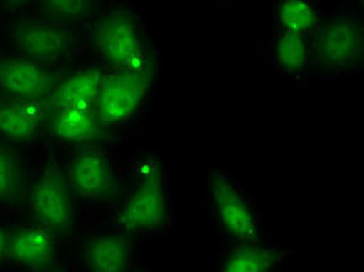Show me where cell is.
Wrapping results in <instances>:
<instances>
[{
	"instance_id": "obj_1",
	"label": "cell",
	"mask_w": 364,
	"mask_h": 272,
	"mask_svg": "<svg viewBox=\"0 0 364 272\" xmlns=\"http://www.w3.org/2000/svg\"><path fill=\"white\" fill-rule=\"evenodd\" d=\"M30 207L38 226L53 235H68L75 224L70 184L64 173L52 165L43 171L30 192Z\"/></svg>"
},
{
	"instance_id": "obj_2",
	"label": "cell",
	"mask_w": 364,
	"mask_h": 272,
	"mask_svg": "<svg viewBox=\"0 0 364 272\" xmlns=\"http://www.w3.org/2000/svg\"><path fill=\"white\" fill-rule=\"evenodd\" d=\"M151 77V69L140 65L106 78L94 104L98 121L106 128L131 119L150 90Z\"/></svg>"
},
{
	"instance_id": "obj_3",
	"label": "cell",
	"mask_w": 364,
	"mask_h": 272,
	"mask_svg": "<svg viewBox=\"0 0 364 272\" xmlns=\"http://www.w3.org/2000/svg\"><path fill=\"white\" fill-rule=\"evenodd\" d=\"M94 44L107 62L122 70L142 65V40L134 18L127 11H114L98 19Z\"/></svg>"
},
{
	"instance_id": "obj_4",
	"label": "cell",
	"mask_w": 364,
	"mask_h": 272,
	"mask_svg": "<svg viewBox=\"0 0 364 272\" xmlns=\"http://www.w3.org/2000/svg\"><path fill=\"white\" fill-rule=\"evenodd\" d=\"M167 213L164 180L156 165L144 170L137 188L119 213V222L129 232H146L161 227Z\"/></svg>"
},
{
	"instance_id": "obj_5",
	"label": "cell",
	"mask_w": 364,
	"mask_h": 272,
	"mask_svg": "<svg viewBox=\"0 0 364 272\" xmlns=\"http://www.w3.org/2000/svg\"><path fill=\"white\" fill-rule=\"evenodd\" d=\"M210 197L223 230L240 241H254L259 224L252 207L240 188L221 171L210 178Z\"/></svg>"
},
{
	"instance_id": "obj_6",
	"label": "cell",
	"mask_w": 364,
	"mask_h": 272,
	"mask_svg": "<svg viewBox=\"0 0 364 272\" xmlns=\"http://www.w3.org/2000/svg\"><path fill=\"white\" fill-rule=\"evenodd\" d=\"M13 40L22 58L50 62L65 56L72 48V35L50 21H23L13 28Z\"/></svg>"
},
{
	"instance_id": "obj_7",
	"label": "cell",
	"mask_w": 364,
	"mask_h": 272,
	"mask_svg": "<svg viewBox=\"0 0 364 272\" xmlns=\"http://www.w3.org/2000/svg\"><path fill=\"white\" fill-rule=\"evenodd\" d=\"M0 86L13 100L39 103L52 97L58 82L43 64L27 58H10L0 65Z\"/></svg>"
},
{
	"instance_id": "obj_8",
	"label": "cell",
	"mask_w": 364,
	"mask_h": 272,
	"mask_svg": "<svg viewBox=\"0 0 364 272\" xmlns=\"http://www.w3.org/2000/svg\"><path fill=\"white\" fill-rule=\"evenodd\" d=\"M69 184L85 200H114L115 180L109 156L90 148L78 151L70 162Z\"/></svg>"
},
{
	"instance_id": "obj_9",
	"label": "cell",
	"mask_w": 364,
	"mask_h": 272,
	"mask_svg": "<svg viewBox=\"0 0 364 272\" xmlns=\"http://www.w3.org/2000/svg\"><path fill=\"white\" fill-rule=\"evenodd\" d=\"M363 50L364 30L357 21L335 19L319 33L316 55L326 67H350L363 56Z\"/></svg>"
},
{
	"instance_id": "obj_10",
	"label": "cell",
	"mask_w": 364,
	"mask_h": 272,
	"mask_svg": "<svg viewBox=\"0 0 364 272\" xmlns=\"http://www.w3.org/2000/svg\"><path fill=\"white\" fill-rule=\"evenodd\" d=\"M8 257L21 266L46 269L55 259V235L41 226H28L10 235Z\"/></svg>"
},
{
	"instance_id": "obj_11",
	"label": "cell",
	"mask_w": 364,
	"mask_h": 272,
	"mask_svg": "<svg viewBox=\"0 0 364 272\" xmlns=\"http://www.w3.org/2000/svg\"><path fill=\"white\" fill-rule=\"evenodd\" d=\"M52 131L61 142L73 145L95 143L106 136L105 126L98 121L94 109H55Z\"/></svg>"
},
{
	"instance_id": "obj_12",
	"label": "cell",
	"mask_w": 364,
	"mask_h": 272,
	"mask_svg": "<svg viewBox=\"0 0 364 272\" xmlns=\"http://www.w3.org/2000/svg\"><path fill=\"white\" fill-rule=\"evenodd\" d=\"M103 82L105 78L102 75V70L94 67L73 73V75L60 82L53 90L52 102L55 109H94Z\"/></svg>"
},
{
	"instance_id": "obj_13",
	"label": "cell",
	"mask_w": 364,
	"mask_h": 272,
	"mask_svg": "<svg viewBox=\"0 0 364 272\" xmlns=\"http://www.w3.org/2000/svg\"><path fill=\"white\" fill-rule=\"evenodd\" d=\"M85 259L89 272H128L131 244L119 234L92 236L85 246Z\"/></svg>"
},
{
	"instance_id": "obj_14",
	"label": "cell",
	"mask_w": 364,
	"mask_h": 272,
	"mask_svg": "<svg viewBox=\"0 0 364 272\" xmlns=\"http://www.w3.org/2000/svg\"><path fill=\"white\" fill-rule=\"evenodd\" d=\"M43 114L44 111L39 103L0 102V136L19 143L30 142L38 134Z\"/></svg>"
},
{
	"instance_id": "obj_15",
	"label": "cell",
	"mask_w": 364,
	"mask_h": 272,
	"mask_svg": "<svg viewBox=\"0 0 364 272\" xmlns=\"http://www.w3.org/2000/svg\"><path fill=\"white\" fill-rule=\"evenodd\" d=\"M276 261V251L246 243L228 255L221 272H269L274 268Z\"/></svg>"
},
{
	"instance_id": "obj_16",
	"label": "cell",
	"mask_w": 364,
	"mask_h": 272,
	"mask_svg": "<svg viewBox=\"0 0 364 272\" xmlns=\"http://www.w3.org/2000/svg\"><path fill=\"white\" fill-rule=\"evenodd\" d=\"M277 21L284 33L305 36L316 26L318 16L311 4L301 2V0H287L279 4Z\"/></svg>"
},
{
	"instance_id": "obj_17",
	"label": "cell",
	"mask_w": 364,
	"mask_h": 272,
	"mask_svg": "<svg viewBox=\"0 0 364 272\" xmlns=\"http://www.w3.org/2000/svg\"><path fill=\"white\" fill-rule=\"evenodd\" d=\"M276 62L288 73H299L310 62V48L305 36L284 33L276 43Z\"/></svg>"
},
{
	"instance_id": "obj_18",
	"label": "cell",
	"mask_w": 364,
	"mask_h": 272,
	"mask_svg": "<svg viewBox=\"0 0 364 272\" xmlns=\"http://www.w3.org/2000/svg\"><path fill=\"white\" fill-rule=\"evenodd\" d=\"M23 187L21 161L10 148L0 145V202L18 200Z\"/></svg>"
},
{
	"instance_id": "obj_19",
	"label": "cell",
	"mask_w": 364,
	"mask_h": 272,
	"mask_svg": "<svg viewBox=\"0 0 364 272\" xmlns=\"http://www.w3.org/2000/svg\"><path fill=\"white\" fill-rule=\"evenodd\" d=\"M92 2L82 0H50L43 4V13L50 22L63 23L69 21H78L92 10Z\"/></svg>"
},
{
	"instance_id": "obj_20",
	"label": "cell",
	"mask_w": 364,
	"mask_h": 272,
	"mask_svg": "<svg viewBox=\"0 0 364 272\" xmlns=\"http://www.w3.org/2000/svg\"><path fill=\"white\" fill-rule=\"evenodd\" d=\"M8 243H10V235L0 227V266H2L4 259L8 255Z\"/></svg>"
},
{
	"instance_id": "obj_21",
	"label": "cell",
	"mask_w": 364,
	"mask_h": 272,
	"mask_svg": "<svg viewBox=\"0 0 364 272\" xmlns=\"http://www.w3.org/2000/svg\"><path fill=\"white\" fill-rule=\"evenodd\" d=\"M46 272H61V271H58V269H52V271H46Z\"/></svg>"
}]
</instances>
